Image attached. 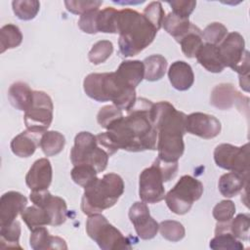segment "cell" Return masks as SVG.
<instances>
[{
    "label": "cell",
    "instance_id": "cell-8",
    "mask_svg": "<svg viewBox=\"0 0 250 250\" xmlns=\"http://www.w3.org/2000/svg\"><path fill=\"white\" fill-rule=\"evenodd\" d=\"M202 193V183L189 175H185L165 194V201L173 213L185 215L190 210L192 204L201 197Z\"/></svg>",
    "mask_w": 250,
    "mask_h": 250
},
{
    "label": "cell",
    "instance_id": "cell-36",
    "mask_svg": "<svg viewBox=\"0 0 250 250\" xmlns=\"http://www.w3.org/2000/svg\"><path fill=\"white\" fill-rule=\"evenodd\" d=\"M159 231L165 239L171 242H177L185 237L186 230L184 226L174 220H165L159 224Z\"/></svg>",
    "mask_w": 250,
    "mask_h": 250
},
{
    "label": "cell",
    "instance_id": "cell-11",
    "mask_svg": "<svg viewBox=\"0 0 250 250\" xmlns=\"http://www.w3.org/2000/svg\"><path fill=\"white\" fill-rule=\"evenodd\" d=\"M214 160L216 165L223 169L248 176L249 145L236 146L230 144H221L214 150Z\"/></svg>",
    "mask_w": 250,
    "mask_h": 250
},
{
    "label": "cell",
    "instance_id": "cell-38",
    "mask_svg": "<svg viewBox=\"0 0 250 250\" xmlns=\"http://www.w3.org/2000/svg\"><path fill=\"white\" fill-rule=\"evenodd\" d=\"M70 175L73 182L82 188H86L98 178L97 170L93 166L86 164L75 165L72 168Z\"/></svg>",
    "mask_w": 250,
    "mask_h": 250
},
{
    "label": "cell",
    "instance_id": "cell-24",
    "mask_svg": "<svg viewBox=\"0 0 250 250\" xmlns=\"http://www.w3.org/2000/svg\"><path fill=\"white\" fill-rule=\"evenodd\" d=\"M197 62L202 65L206 70L219 73L224 70L225 65L221 60L218 46L212 44H202L195 56Z\"/></svg>",
    "mask_w": 250,
    "mask_h": 250
},
{
    "label": "cell",
    "instance_id": "cell-23",
    "mask_svg": "<svg viewBox=\"0 0 250 250\" xmlns=\"http://www.w3.org/2000/svg\"><path fill=\"white\" fill-rule=\"evenodd\" d=\"M33 92L28 84L16 82L8 90V99L15 108L25 112L33 103Z\"/></svg>",
    "mask_w": 250,
    "mask_h": 250
},
{
    "label": "cell",
    "instance_id": "cell-19",
    "mask_svg": "<svg viewBox=\"0 0 250 250\" xmlns=\"http://www.w3.org/2000/svg\"><path fill=\"white\" fill-rule=\"evenodd\" d=\"M43 134L25 130L17 135L11 141L10 146L13 153L19 157L26 158L31 156L38 146H40V140Z\"/></svg>",
    "mask_w": 250,
    "mask_h": 250
},
{
    "label": "cell",
    "instance_id": "cell-34",
    "mask_svg": "<svg viewBox=\"0 0 250 250\" xmlns=\"http://www.w3.org/2000/svg\"><path fill=\"white\" fill-rule=\"evenodd\" d=\"M22 221L26 224L27 228L32 230L34 229L50 225V221L46 212L37 205H32L25 208L21 213Z\"/></svg>",
    "mask_w": 250,
    "mask_h": 250
},
{
    "label": "cell",
    "instance_id": "cell-44",
    "mask_svg": "<svg viewBox=\"0 0 250 250\" xmlns=\"http://www.w3.org/2000/svg\"><path fill=\"white\" fill-rule=\"evenodd\" d=\"M103 4V1H97V0H84V1H64V5L72 14L75 15H83L86 12L92 11V10H99L100 6Z\"/></svg>",
    "mask_w": 250,
    "mask_h": 250
},
{
    "label": "cell",
    "instance_id": "cell-33",
    "mask_svg": "<svg viewBox=\"0 0 250 250\" xmlns=\"http://www.w3.org/2000/svg\"><path fill=\"white\" fill-rule=\"evenodd\" d=\"M22 34L19 26L13 23H8L0 29V53L6 50L14 49L21 44Z\"/></svg>",
    "mask_w": 250,
    "mask_h": 250
},
{
    "label": "cell",
    "instance_id": "cell-42",
    "mask_svg": "<svg viewBox=\"0 0 250 250\" xmlns=\"http://www.w3.org/2000/svg\"><path fill=\"white\" fill-rule=\"evenodd\" d=\"M143 15L155 27V29L157 31L161 28L163 20L165 18V12H164L160 2H158V1L150 2L145 8Z\"/></svg>",
    "mask_w": 250,
    "mask_h": 250
},
{
    "label": "cell",
    "instance_id": "cell-6",
    "mask_svg": "<svg viewBox=\"0 0 250 250\" xmlns=\"http://www.w3.org/2000/svg\"><path fill=\"white\" fill-rule=\"evenodd\" d=\"M86 231L89 237L103 250H129L132 248L128 238L100 213L89 216L86 222Z\"/></svg>",
    "mask_w": 250,
    "mask_h": 250
},
{
    "label": "cell",
    "instance_id": "cell-37",
    "mask_svg": "<svg viewBox=\"0 0 250 250\" xmlns=\"http://www.w3.org/2000/svg\"><path fill=\"white\" fill-rule=\"evenodd\" d=\"M250 216L249 214H238L229 222V231L238 240L247 241L249 239Z\"/></svg>",
    "mask_w": 250,
    "mask_h": 250
},
{
    "label": "cell",
    "instance_id": "cell-43",
    "mask_svg": "<svg viewBox=\"0 0 250 250\" xmlns=\"http://www.w3.org/2000/svg\"><path fill=\"white\" fill-rule=\"evenodd\" d=\"M235 213V205L231 200H222L213 208V217L219 223L230 221Z\"/></svg>",
    "mask_w": 250,
    "mask_h": 250
},
{
    "label": "cell",
    "instance_id": "cell-45",
    "mask_svg": "<svg viewBox=\"0 0 250 250\" xmlns=\"http://www.w3.org/2000/svg\"><path fill=\"white\" fill-rule=\"evenodd\" d=\"M100 10H92L89 12L84 13L80 16L78 21L79 28L89 34H96L98 33L97 30V16Z\"/></svg>",
    "mask_w": 250,
    "mask_h": 250
},
{
    "label": "cell",
    "instance_id": "cell-17",
    "mask_svg": "<svg viewBox=\"0 0 250 250\" xmlns=\"http://www.w3.org/2000/svg\"><path fill=\"white\" fill-rule=\"evenodd\" d=\"M53 169L48 158L37 159L25 176L26 186L31 191L48 189L52 183Z\"/></svg>",
    "mask_w": 250,
    "mask_h": 250
},
{
    "label": "cell",
    "instance_id": "cell-1",
    "mask_svg": "<svg viewBox=\"0 0 250 250\" xmlns=\"http://www.w3.org/2000/svg\"><path fill=\"white\" fill-rule=\"evenodd\" d=\"M152 104L145 98L137 99L126 116L119 118L106 132L96 136L99 146L109 156L118 149L131 152L155 150L157 131L150 119Z\"/></svg>",
    "mask_w": 250,
    "mask_h": 250
},
{
    "label": "cell",
    "instance_id": "cell-26",
    "mask_svg": "<svg viewBox=\"0 0 250 250\" xmlns=\"http://www.w3.org/2000/svg\"><path fill=\"white\" fill-rule=\"evenodd\" d=\"M125 82L136 89L145 78L144 62L138 60L122 62L115 71Z\"/></svg>",
    "mask_w": 250,
    "mask_h": 250
},
{
    "label": "cell",
    "instance_id": "cell-39",
    "mask_svg": "<svg viewBox=\"0 0 250 250\" xmlns=\"http://www.w3.org/2000/svg\"><path fill=\"white\" fill-rule=\"evenodd\" d=\"M113 45L108 40H100L95 43L88 54V59L93 64L104 62L112 54Z\"/></svg>",
    "mask_w": 250,
    "mask_h": 250
},
{
    "label": "cell",
    "instance_id": "cell-5",
    "mask_svg": "<svg viewBox=\"0 0 250 250\" xmlns=\"http://www.w3.org/2000/svg\"><path fill=\"white\" fill-rule=\"evenodd\" d=\"M123 192L124 182L122 178L115 173H107L84 188L81 210L87 216L102 213L112 207Z\"/></svg>",
    "mask_w": 250,
    "mask_h": 250
},
{
    "label": "cell",
    "instance_id": "cell-20",
    "mask_svg": "<svg viewBox=\"0 0 250 250\" xmlns=\"http://www.w3.org/2000/svg\"><path fill=\"white\" fill-rule=\"evenodd\" d=\"M168 78L171 85L179 91L188 90L194 82L192 68L184 61H176L170 65Z\"/></svg>",
    "mask_w": 250,
    "mask_h": 250
},
{
    "label": "cell",
    "instance_id": "cell-10",
    "mask_svg": "<svg viewBox=\"0 0 250 250\" xmlns=\"http://www.w3.org/2000/svg\"><path fill=\"white\" fill-rule=\"evenodd\" d=\"M53 109L51 97L43 91H34L33 103L23 116L26 129L40 134L45 133L52 123Z\"/></svg>",
    "mask_w": 250,
    "mask_h": 250
},
{
    "label": "cell",
    "instance_id": "cell-28",
    "mask_svg": "<svg viewBox=\"0 0 250 250\" xmlns=\"http://www.w3.org/2000/svg\"><path fill=\"white\" fill-rule=\"evenodd\" d=\"M191 22L187 18H182L173 12H170L167 16H165L162 26L163 28L173 36L177 42L189 30Z\"/></svg>",
    "mask_w": 250,
    "mask_h": 250
},
{
    "label": "cell",
    "instance_id": "cell-32",
    "mask_svg": "<svg viewBox=\"0 0 250 250\" xmlns=\"http://www.w3.org/2000/svg\"><path fill=\"white\" fill-rule=\"evenodd\" d=\"M21 224L19 221L15 220L13 223L0 226V247L5 248H19L21 249L20 245L21 236Z\"/></svg>",
    "mask_w": 250,
    "mask_h": 250
},
{
    "label": "cell",
    "instance_id": "cell-46",
    "mask_svg": "<svg viewBox=\"0 0 250 250\" xmlns=\"http://www.w3.org/2000/svg\"><path fill=\"white\" fill-rule=\"evenodd\" d=\"M171 8L172 12L182 18L188 19L189 15L193 12L196 1H188V0H178V1H168L167 2Z\"/></svg>",
    "mask_w": 250,
    "mask_h": 250
},
{
    "label": "cell",
    "instance_id": "cell-41",
    "mask_svg": "<svg viewBox=\"0 0 250 250\" xmlns=\"http://www.w3.org/2000/svg\"><path fill=\"white\" fill-rule=\"evenodd\" d=\"M123 116L122 110L114 104L103 106L97 115L98 123L104 129H108L114 122Z\"/></svg>",
    "mask_w": 250,
    "mask_h": 250
},
{
    "label": "cell",
    "instance_id": "cell-18",
    "mask_svg": "<svg viewBox=\"0 0 250 250\" xmlns=\"http://www.w3.org/2000/svg\"><path fill=\"white\" fill-rule=\"evenodd\" d=\"M27 198L19 191H7L0 198V226L13 223L26 207Z\"/></svg>",
    "mask_w": 250,
    "mask_h": 250
},
{
    "label": "cell",
    "instance_id": "cell-7",
    "mask_svg": "<svg viewBox=\"0 0 250 250\" xmlns=\"http://www.w3.org/2000/svg\"><path fill=\"white\" fill-rule=\"evenodd\" d=\"M108 157L109 155L98 145L95 135L90 132H80L75 136L74 146L70 151L73 166L91 165L99 174L106 168Z\"/></svg>",
    "mask_w": 250,
    "mask_h": 250
},
{
    "label": "cell",
    "instance_id": "cell-3",
    "mask_svg": "<svg viewBox=\"0 0 250 250\" xmlns=\"http://www.w3.org/2000/svg\"><path fill=\"white\" fill-rule=\"evenodd\" d=\"M86 95L97 102L110 101L121 110L128 111L136 103V89L125 82L115 71L90 73L83 81Z\"/></svg>",
    "mask_w": 250,
    "mask_h": 250
},
{
    "label": "cell",
    "instance_id": "cell-16",
    "mask_svg": "<svg viewBox=\"0 0 250 250\" xmlns=\"http://www.w3.org/2000/svg\"><path fill=\"white\" fill-rule=\"evenodd\" d=\"M246 99L247 97L242 96L232 84L222 83L213 88L210 96V104L222 110L229 109L233 105L242 108L243 103L248 104V101H243Z\"/></svg>",
    "mask_w": 250,
    "mask_h": 250
},
{
    "label": "cell",
    "instance_id": "cell-22",
    "mask_svg": "<svg viewBox=\"0 0 250 250\" xmlns=\"http://www.w3.org/2000/svg\"><path fill=\"white\" fill-rule=\"evenodd\" d=\"M229 222L217 223L215 229V237L210 240L209 246L211 249L225 250H242L243 244L236 239L229 231Z\"/></svg>",
    "mask_w": 250,
    "mask_h": 250
},
{
    "label": "cell",
    "instance_id": "cell-13",
    "mask_svg": "<svg viewBox=\"0 0 250 250\" xmlns=\"http://www.w3.org/2000/svg\"><path fill=\"white\" fill-rule=\"evenodd\" d=\"M33 204L41 207L48 215L50 226L59 227L67 218V207L64 199L60 196L52 195L48 189L31 191L29 194Z\"/></svg>",
    "mask_w": 250,
    "mask_h": 250
},
{
    "label": "cell",
    "instance_id": "cell-25",
    "mask_svg": "<svg viewBox=\"0 0 250 250\" xmlns=\"http://www.w3.org/2000/svg\"><path fill=\"white\" fill-rule=\"evenodd\" d=\"M247 183L248 176L236 172H229L221 176L218 187L223 196L230 198L237 195L245 187H247Z\"/></svg>",
    "mask_w": 250,
    "mask_h": 250
},
{
    "label": "cell",
    "instance_id": "cell-15",
    "mask_svg": "<svg viewBox=\"0 0 250 250\" xmlns=\"http://www.w3.org/2000/svg\"><path fill=\"white\" fill-rule=\"evenodd\" d=\"M221 122L213 115L193 112L187 115L186 132L202 139H213L221 133Z\"/></svg>",
    "mask_w": 250,
    "mask_h": 250
},
{
    "label": "cell",
    "instance_id": "cell-35",
    "mask_svg": "<svg viewBox=\"0 0 250 250\" xmlns=\"http://www.w3.org/2000/svg\"><path fill=\"white\" fill-rule=\"evenodd\" d=\"M13 12L21 21H30L36 17L40 9L37 0H15L12 2Z\"/></svg>",
    "mask_w": 250,
    "mask_h": 250
},
{
    "label": "cell",
    "instance_id": "cell-14",
    "mask_svg": "<svg viewBox=\"0 0 250 250\" xmlns=\"http://www.w3.org/2000/svg\"><path fill=\"white\" fill-rule=\"evenodd\" d=\"M128 216L140 238L147 240L157 234L159 224L150 216L149 209L146 202H135L130 207Z\"/></svg>",
    "mask_w": 250,
    "mask_h": 250
},
{
    "label": "cell",
    "instance_id": "cell-4",
    "mask_svg": "<svg viewBox=\"0 0 250 250\" xmlns=\"http://www.w3.org/2000/svg\"><path fill=\"white\" fill-rule=\"evenodd\" d=\"M157 30L146 17L132 9L118 13V46L123 57H134L152 43Z\"/></svg>",
    "mask_w": 250,
    "mask_h": 250
},
{
    "label": "cell",
    "instance_id": "cell-9",
    "mask_svg": "<svg viewBox=\"0 0 250 250\" xmlns=\"http://www.w3.org/2000/svg\"><path fill=\"white\" fill-rule=\"evenodd\" d=\"M218 50L225 67H230L239 75L249 74V52L245 50V41L240 33H228L218 45Z\"/></svg>",
    "mask_w": 250,
    "mask_h": 250
},
{
    "label": "cell",
    "instance_id": "cell-2",
    "mask_svg": "<svg viewBox=\"0 0 250 250\" xmlns=\"http://www.w3.org/2000/svg\"><path fill=\"white\" fill-rule=\"evenodd\" d=\"M186 118L187 115L177 110L169 102L162 101L152 104L150 119L157 131L156 149L160 159L174 162L183 155Z\"/></svg>",
    "mask_w": 250,
    "mask_h": 250
},
{
    "label": "cell",
    "instance_id": "cell-40",
    "mask_svg": "<svg viewBox=\"0 0 250 250\" xmlns=\"http://www.w3.org/2000/svg\"><path fill=\"white\" fill-rule=\"evenodd\" d=\"M228 28L221 22H212L202 31V39L212 45L218 46L227 36Z\"/></svg>",
    "mask_w": 250,
    "mask_h": 250
},
{
    "label": "cell",
    "instance_id": "cell-21",
    "mask_svg": "<svg viewBox=\"0 0 250 250\" xmlns=\"http://www.w3.org/2000/svg\"><path fill=\"white\" fill-rule=\"evenodd\" d=\"M29 245L34 250L67 249V245L64 239L59 236L51 235L48 229L44 227H40L31 230Z\"/></svg>",
    "mask_w": 250,
    "mask_h": 250
},
{
    "label": "cell",
    "instance_id": "cell-29",
    "mask_svg": "<svg viewBox=\"0 0 250 250\" xmlns=\"http://www.w3.org/2000/svg\"><path fill=\"white\" fill-rule=\"evenodd\" d=\"M145 78L147 81L160 80L167 70V60L161 55H151L144 60Z\"/></svg>",
    "mask_w": 250,
    "mask_h": 250
},
{
    "label": "cell",
    "instance_id": "cell-31",
    "mask_svg": "<svg viewBox=\"0 0 250 250\" xmlns=\"http://www.w3.org/2000/svg\"><path fill=\"white\" fill-rule=\"evenodd\" d=\"M118 13L112 7L99 11L97 16V30L104 33H118Z\"/></svg>",
    "mask_w": 250,
    "mask_h": 250
},
{
    "label": "cell",
    "instance_id": "cell-27",
    "mask_svg": "<svg viewBox=\"0 0 250 250\" xmlns=\"http://www.w3.org/2000/svg\"><path fill=\"white\" fill-rule=\"evenodd\" d=\"M181 45L182 51L187 58H195L198 50L203 44L202 30L191 23L189 30L178 42Z\"/></svg>",
    "mask_w": 250,
    "mask_h": 250
},
{
    "label": "cell",
    "instance_id": "cell-30",
    "mask_svg": "<svg viewBox=\"0 0 250 250\" xmlns=\"http://www.w3.org/2000/svg\"><path fill=\"white\" fill-rule=\"evenodd\" d=\"M65 138L58 131H46L40 140V147L46 156L59 154L64 147Z\"/></svg>",
    "mask_w": 250,
    "mask_h": 250
},
{
    "label": "cell",
    "instance_id": "cell-12",
    "mask_svg": "<svg viewBox=\"0 0 250 250\" xmlns=\"http://www.w3.org/2000/svg\"><path fill=\"white\" fill-rule=\"evenodd\" d=\"M164 176L159 166L153 161L150 167L141 172L139 177V196L142 201L154 204L165 198Z\"/></svg>",
    "mask_w": 250,
    "mask_h": 250
}]
</instances>
